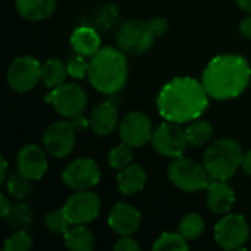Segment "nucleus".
<instances>
[{
    "instance_id": "1",
    "label": "nucleus",
    "mask_w": 251,
    "mask_h": 251,
    "mask_svg": "<svg viewBox=\"0 0 251 251\" xmlns=\"http://www.w3.org/2000/svg\"><path fill=\"white\" fill-rule=\"evenodd\" d=\"M209 97L203 82L190 76H179L162 88L157 97V110L166 121L191 122L204 113Z\"/></svg>"
},
{
    "instance_id": "21",
    "label": "nucleus",
    "mask_w": 251,
    "mask_h": 251,
    "mask_svg": "<svg viewBox=\"0 0 251 251\" xmlns=\"http://www.w3.org/2000/svg\"><path fill=\"white\" fill-rule=\"evenodd\" d=\"M16 9L28 21H43L53 15L56 0H16Z\"/></svg>"
},
{
    "instance_id": "11",
    "label": "nucleus",
    "mask_w": 251,
    "mask_h": 251,
    "mask_svg": "<svg viewBox=\"0 0 251 251\" xmlns=\"http://www.w3.org/2000/svg\"><path fill=\"white\" fill-rule=\"evenodd\" d=\"M75 131L76 126L72 121H59L51 124L43 137V144L47 153L57 159L69 156L75 147Z\"/></svg>"
},
{
    "instance_id": "32",
    "label": "nucleus",
    "mask_w": 251,
    "mask_h": 251,
    "mask_svg": "<svg viewBox=\"0 0 251 251\" xmlns=\"http://www.w3.org/2000/svg\"><path fill=\"white\" fill-rule=\"evenodd\" d=\"M85 56H81V54H76L74 56L69 62H68V75L76 78V79H81L84 78L85 75H88V69H90V62H85L84 59Z\"/></svg>"
},
{
    "instance_id": "35",
    "label": "nucleus",
    "mask_w": 251,
    "mask_h": 251,
    "mask_svg": "<svg viewBox=\"0 0 251 251\" xmlns=\"http://www.w3.org/2000/svg\"><path fill=\"white\" fill-rule=\"evenodd\" d=\"M240 34L244 38H251V15L241 21V24H240Z\"/></svg>"
},
{
    "instance_id": "15",
    "label": "nucleus",
    "mask_w": 251,
    "mask_h": 251,
    "mask_svg": "<svg viewBox=\"0 0 251 251\" xmlns=\"http://www.w3.org/2000/svg\"><path fill=\"white\" fill-rule=\"evenodd\" d=\"M140 212L128 203H118L116 206H113L109 215V226L115 234L121 237L132 235L134 232H137V229L140 228Z\"/></svg>"
},
{
    "instance_id": "5",
    "label": "nucleus",
    "mask_w": 251,
    "mask_h": 251,
    "mask_svg": "<svg viewBox=\"0 0 251 251\" xmlns=\"http://www.w3.org/2000/svg\"><path fill=\"white\" fill-rule=\"evenodd\" d=\"M168 175L171 182L178 187L179 190L188 191V193H194L199 190H204L209 188L212 179L206 171V168L200 163H197L196 160L191 159H185V157H176L169 169H168Z\"/></svg>"
},
{
    "instance_id": "19",
    "label": "nucleus",
    "mask_w": 251,
    "mask_h": 251,
    "mask_svg": "<svg viewBox=\"0 0 251 251\" xmlns=\"http://www.w3.org/2000/svg\"><path fill=\"white\" fill-rule=\"evenodd\" d=\"M71 44L76 54L93 57L101 47L100 37L94 28L90 26H79L71 35Z\"/></svg>"
},
{
    "instance_id": "29",
    "label": "nucleus",
    "mask_w": 251,
    "mask_h": 251,
    "mask_svg": "<svg viewBox=\"0 0 251 251\" xmlns=\"http://www.w3.org/2000/svg\"><path fill=\"white\" fill-rule=\"evenodd\" d=\"M153 250H188V243L181 232H165L156 240Z\"/></svg>"
},
{
    "instance_id": "13",
    "label": "nucleus",
    "mask_w": 251,
    "mask_h": 251,
    "mask_svg": "<svg viewBox=\"0 0 251 251\" xmlns=\"http://www.w3.org/2000/svg\"><path fill=\"white\" fill-rule=\"evenodd\" d=\"M63 207L72 225L76 224L84 225L97 219L100 213V199L96 193L90 190H81L72 194L66 200Z\"/></svg>"
},
{
    "instance_id": "12",
    "label": "nucleus",
    "mask_w": 251,
    "mask_h": 251,
    "mask_svg": "<svg viewBox=\"0 0 251 251\" xmlns=\"http://www.w3.org/2000/svg\"><path fill=\"white\" fill-rule=\"evenodd\" d=\"M63 184L74 190H90L100 181V169L93 159H75L72 160L62 174Z\"/></svg>"
},
{
    "instance_id": "31",
    "label": "nucleus",
    "mask_w": 251,
    "mask_h": 251,
    "mask_svg": "<svg viewBox=\"0 0 251 251\" xmlns=\"http://www.w3.org/2000/svg\"><path fill=\"white\" fill-rule=\"evenodd\" d=\"M32 247V238L25 229H16L6 241L3 249L6 251H28Z\"/></svg>"
},
{
    "instance_id": "7",
    "label": "nucleus",
    "mask_w": 251,
    "mask_h": 251,
    "mask_svg": "<svg viewBox=\"0 0 251 251\" xmlns=\"http://www.w3.org/2000/svg\"><path fill=\"white\" fill-rule=\"evenodd\" d=\"M46 101L53 104L57 113L72 119L82 115L87 106V94L76 84H62L46 96Z\"/></svg>"
},
{
    "instance_id": "16",
    "label": "nucleus",
    "mask_w": 251,
    "mask_h": 251,
    "mask_svg": "<svg viewBox=\"0 0 251 251\" xmlns=\"http://www.w3.org/2000/svg\"><path fill=\"white\" fill-rule=\"evenodd\" d=\"M18 171L26 175L32 181H38L44 176L47 171L46 153L35 144L25 146L18 153Z\"/></svg>"
},
{
    "instance_id": "25",
    "label": "nucleus",
    "mask_w": 251,
    "mask_h": 251,
    "mask_svg": "<svg viewBox=\"0 0 251 251\" xmlns=\"http://www.w3.org/2000/svg\"><path fill=\"white\" fill-rule=\"evenodd\" d=\"M31 181L26 175H24L22 172H15L9 176L6 185H7V191L9 194L15 199V200H24L29 196L31 193Z\"/></svg>"
},
{
    "instance_id": "34",
    "label": "nucleus",
    "mask_w": 251,
    "mask_h": 251,
    "mask_svg": "<svg viewBox=\"0 0 251 251\" xmlns=\"http://www.w3.org/2000/svg\"><path fill=\"white\" fill-rule=\"evenodd\" d=\"M113 249L118 251H137L140 250V246L137 244L135 240L131 238V235L122 237L121 240L116 241V244L113 246Z\"/></svg>"
},
{
    "instance_id": "28",
    "label": "nucleus",
    "mask_w": 251,
    "mask_h": 251,
    "mask_svg": "<svg viewBox=\"0 0 251 251\" xmlns=\"http://www.w3.org/2000/svg\"><path fill=\"white\" fill-rule=\"evenodd\" d=\"M44 225L47 231H50L51 234H65L72 224L69 221V216L65 207H62V209L49 212L44 218Z\"/></svg>"
},
{
    "instance_id": "39",
    "label": "nucleus",
    "mask_w": 251,
    "mask_h": 251,
    "mask_svg": "<svg viewBox=\"0 0 251 251\" xmlns=\"http://www.w3.org/2000/svg\"><path fill=\"white\" fill-rule=\"evenodd\" d=\"M237 4L244 10L251 13V0H237Z\"/></svg>"
},
{
    "instance_id": "17",
    "label": "nucleus",
    "mask_w": 251,
    "mask_h": 251,
    "mask_svg": "<svg viewBox=\"0 0 251 251\" xmlns=\"http://www.w3.org/2000/svg\"><path fill=\"white\" fill-rule=\"evenodd\" d=\"M235 201L234 190L226 181H212L207 188V207L216 215H225L232 209Z\"/></svg>"
},
{
    "instance_id": "26",
    "label": "nucleus",
    "mask_w": 251,
    "mask_h": 251,
    "mask_svg": "<svg viewBox=\"0 0 251 251\" xmlns=\"http://www.w3.org/2000/svg\"><path fill=\"white\" fill-rule=\"evenodd\" d=\"M4 221L7 222L9 226H12L15 229H25L32 222V212L28 204L21 203V204L12 206L10 212L4 218Z\"/></svg>"
},
{
    "instance_id": "4",
    "label": "nucleus",
    "mask_w": 251,
    "mask_h": 251,
    "mask_svg": "<svg viewBox=\"0 0 251 251\" xmlns=\"http://www.w3.org/2000/svg\"><path fill=\"white\" fill-rule=\"evenodd\" d=\"M241 146L231 138H222L207 147L203 166L212 181H228L234 176L243 160Z\"/></svg>"
},
{
    "instance_id": "14",
    "label": "nucleus",
    "mask_w": 251,
    "mask_h": 251,
    "mask_svg": "<svg viewBox=\"0 0 251 251\" xmlns=\"http://www.w3.org/2000/svg\"><path fill=\"white\" fill-rule=\"evenodd\" d=\"M119 135L132 149L146 146L153 137L150 118L141 112H129L119 125Z\"/></svg>"
},
{
    "instance_id": "20",
    "label": "nucleus",
    "mask_w": 251,
    "mask_h": 251,
    "mask_svg": "<svg viewBox=\"0 0 251 251\" xmlns=\"http://www.w3.org/2000/svg\"><path fill=\"white\" fill-rule=\"evenodd\" d=\"M118 188L124 196H132L140 193L147 181V174L140 165H128L118 174Z\"/></svg>"
},
{
    "instance_id": "33",
    "label": "nucleus",
    "mask_w": 251,
    "mask_h": 251,
    "mask_svg": "<svg viewBox=\"0 0 251 251\" xmlns=\"http://www.w3.org/2000/svg\"><path fill=\"white\" fill-rule=\"evenodd\" d=\"M149 26H150L153 35L157 38V37H160L162 34L166 32V29H168V21L165 18L156 16V18H153V19L149 21Z\"/></svg>"
},
{
    "instance_id": "22",
    "label": "nucleus",
    "mask_w": 251,
    "mask_h": 251,
    "mask_svg": "<svg viewBox=\"0 0 251 251\" xmlns=\"http://www.w3.org/2000/svg\"><path fill=\"white\" fill-rule=\"evenodd\" d=\"M63 235H65V246L69 250L91 251L96 246L94 235L85 226H82V224L69 226Z\"/></svg>"
},
{
    "instance_id": "27",
    "label": "nucleus",
    "mask_w": 251,
    "mask_h": 251,
    "mask_svg": "<svg viewBox=\"0 0 251 251\" xmlns=\"http://www.w3.org/2000/svg\"><path fill=\"white\" fill-rule=\"evenodd\" d=\"M206 228L204 219L197 215V213H188L182 218L179 224V232L187 238V240H196L203 234Z\"/></svg>"
},
{
    "instance_id": "38",
    "label": "nucleus",
    "mask_w": 251,
    "mask_h": 251,
    "mask_svg": "<svg viewBox=\"0 0 251 251\" xmlns=\"http://www.w3.org/2000/svg\"><path fill=\"white\" fill-rule=\"evenodd\" d=\"M6 172H7V163H6V159L1 157V171H0V184H4L6 182Z\"/></svg>"
},
{
    "instance_id": "8",
    "label": "nucleus",
    "mask_w": 251,
    "mask_h": 251,
    "mask_svg": "<svg viewBox=\"0 0 251 251\" xmlns=\"http://www.w3.org/2000/svg\"><path fill=\"white\" fill-rule=\"evenodd\" d=\"M250 235L249 224L243 215H226L215 226V240L224 250L241 249Z\"/></svg>"
},
{
    "instance_id": "6",
    "label": "nucleus",
    "mask_w": 251,
    "mask_h": 251,
    "mask_svg": "<svg viewBox=\"0 0 251 251\" xmlns=\"http://www.w3.org/2000/svg\"><path fill=\"white\" fill-rule=\"evenodd\" d=\"M154 35L149 26V22L140 19H129L124 22L118 31V47L126 54L146 53L154 43Z\"/></svg>"
},
{
    "instance_id": "3",
    "label": "nucleus",
    "mask_w": 251,
    "mask_h": 251,
    "mask_svg": "<svg viewBox=\"0 0 251 251\" xmlns=\"http://www.w3.org/2000/svg\"><path fill=\"white\" fill-rule=\"evenodd\" d=\"M90 84L100 93L115 94L122 90L128 78L125 53L119 49L103 47L90 60Z\"/></svg>"
},
{
    "instance_id": "37",
    "label": "nucleus",
    "mask_w": 251,
    "mask_h": 251,
    "mask_svg": "<svg viewBox=\"0 0 251 251\" xmlns=\"http://www.w3.org/2000/svg\"><path fill=\"white\" fill-rule=\"evenodd\" d=\"M241 169L244 171V174L250 175L251 176V150L247 151L244 156H243V160H241Z\"/></svg>"
},
{
    "instance_id": "18",
    "label": "nucleus",
    "mask_w": 251,
    "mask_h": 251,
    "mask_svg": "<svg viewBox=\"0 0 251 251\" xmlns=\"http://www.w3.org/2000/svg\"><path fill=\"white\" fill-rule=\"evenodd\" d=\"M88 121H90L91 129L97 135L100 137L110 135L118 125V110L110 101L100 103L99 106L93 109Z\"/></svg>"
},
{
    "instance_id": "36",
    "label": "nucleus",
    "mask_w": 251,
    "mask_h": 251,
    "mask_svg": "<svg viewBox=\"0 0 251 251\" xmlns=\"http://www.w3.org/2000/svg\"><path fill=\"white\" fill-rule=\"evenodd\" d=\"M10 209H12V204H10L9 199L4 194H0V210H1V218L3 219L7 216V213L10 212Z\"/></svg>"
},
{
    "instance_id": "24",
    "label": "nucleus",
    "mask_w": 251,
    "mask_h": 251,
    "mask_svg": "<svg viewBox=\"0 0 251 251\" xmlns=\"http://www.w3.org/2000/svg\"><path fill=\"white\" fill-rule=\"evenodd\" d=\"M187 134V141L188 146L191 147H201L206 146L212 137H213V128L207 121H200V119H194L188 128L185 129Z\"/></svg>"
},
{
    "instance_id": "23",
    "label": "nucleus",
    "mask_w": 251,
    "mask_h": 251,
    "mask_svg": "<svg viewBox=\"0 0 251 251\" xmlns=\"http://www.w3.org/2000/svg\"><path fill=\"white\" fill-rule=\"evenodd\" d=\"M68 75V68L57 59H49L41 65V81L50 90L62 85Z\"/></svg>"
},
{
    "instance_id": "30",
    "label": "nucleus",
    "mask_w": 251,
    "mask_h": 251,
    "mask_svg": "<svg viewBox=\"0 0 251 251\" xmlns=\"http://www.w3.org/2000/svg\"><path fill=\"white\" fill-rule=\"evenodd\" d=\"M131 149L132 147H129L125 143L113 147L109 151V156H107L109 165L113 169H122V168L128 166L131 163V160H132V151H131Z\"/></svg>"
},
{
    "instance_id": "10",
    "label": "nucleus",
    "mask_w": 251,
    "mask_h": 251,
    "mask_svg": "<svg viewBox=\"0 0 251 251\" xmlns=\"http://www.w3.org/2000/svg\"><path fill=\"white\" fill-rule=\"evenodd\" d=\"M7 84L18 93L32 90L41 79V65L31 56L16 57L7 69Z\"/></svg>"
},
{
    "instance_id": "2",
    "label": "nucleus",
    "mask_w": 251,
    "mask_h": 251,
    "mask_svg": "<svg viewBox=\"0 0 251 251\" xmlns=\"http://www.w3.org/2000/svg\"><path fill=\"white\" fill-rule=\"evenodd\" d=\"M251 68L238 54L216 56L203 72L201 82L207 94L215 100L238 97L250 84Z\"/></svg>"
},
{
    "instance_id": "9",
    "label": "nucleus",
    "mask_w": 251,
    "mask_h": 251,
    "mask_svg": "<svg viewBox=\"0 0 251 251\" xmlns=\"http://www.w3.org/2000/svg\"><path fill=\"white\" fill-rule=\"evenodd\" d=\"M153 149L166 157H181L188 146L185 131L176 122H165L159 125L151 137Z\"/></svg>"
}]
</instances>
